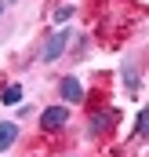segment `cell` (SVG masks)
Instances as JSON below:
<instances>
[{"instance_id":"6","label":"cell","mask_w":149,"mask_h":157,"mask_svg":"<svg viewBox=\"0 0 149 157\" xmlns=\"http://www.w3.org/2000/svg\"><path fill=\"white\" fill-rule=\"evenodd\" d=\"M0 102H4V106H18V102H22V84H7V88L0 91Z\"/></svg>"},{"instance_id":"8","label":"cell","mask_w":149,"mask_h":157,"mask_svg":"<svg viewBox=\"0 0 149 157\" xmlns=\"http://www.w3.org/2000/svg\"><path fill=\"white\" fill-rule=\"evenodd\" d=\"M138 135H149V106L138 113Z\"/></svg>"},{"instance_id":"7","label":"cell","mask_w":149,"mask_h":157,"mask_svg":"<svg viewBox=\"0 0 149 157\" xmlns=\"http://www.w3.org/2000/svg\"><path fill=\"white\" fill-rule=\"evenodd\" d=\"M73 4H62V7H55V26H66V22H69V18H73Z\"/></svg>"},{"instance_id":"2","label":"cell","mask_w":149,"mask_h":157,"mask_svg":"<svg viewBox=\"0 0 149 157\" xmlns=\"http://www.w3.org/2000/svg\"><path fill=\"white\" fill-rule=\"evenodd\" d=\"M69 124V106H47L40 113V128L44 132H62Z\"/></svg>"},{"instance_id":"1","label":"cell","mask_w":149,"mask_h":157,"mask_svg":"<svg viewBox=\"0 0 149 157\" xmlns=\"http://www.w3.org/2000/svg\"><path fill=\"white\" fill-rule=\"evenodd\" d=\"M69 40H73V37H69V29H66V26H62L58 33H51V37H47V44L40 48V62H55V59L69 48Z\"/></svg>"},{"instance_id":"3","label":"cell","mask_w":149,"mask_h":157,"mask_svg":"<svg viewBox=\"0 0 149 157\" xmlns=\"http://www.w3.org/2000/svg\"><path fill=\"white\" fill-rule=\"evenodd\" d=\"M58 95H62L66 102H84V84L76 77H62L58 80Z\"/></svg>"},{"instance_id":"5","label":"cell","mask_w":149,"mask_h":157,"mask_svg":"<svg viewBox=\"0 0 149 157\" xmlns=\"http://www.w3.org/2000/svg\"><path fill=\"white\" fill-rule=\"evenodd\" d=\"M109 124H116V113H113V110H102V113L91 117V132H106Z\"/></svg>"},{"instance_id":"9","label":"cell","mask_w":149,"mask_h":157,"mask_svg":"<svg viewBox=\"0 0 149 157\" xmlns=\"http://www.w3.org/2000/svg\"><path fill=\"white\" fill-rule=\"evenodd\" d=\"M4 11H7V0H0V18H4Z\"/></svg>"},{"instance_id":"4","label":"cell","mask_w":149,"mask_h":157,"mask_svg":"<svg viewBox=\"0 0 149 157\" xmlns=\"http://www.w3.org/2000/svg\"><path fill=\"white\" fill-rule=\"evenodd\" d=\"M15 139H18V124L15 121H0V154H7Z\"/></svg>"}]
</instances>
